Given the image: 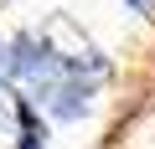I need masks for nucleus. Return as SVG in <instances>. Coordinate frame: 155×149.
<instances>
[{"mask_svg":"<svg viewBox=\"0 0 155 149\" xmlns=\"http://www.w3.org/2000/svg\"><path fill=\"white\" fill-rule=\"evenodd\" d=\"M5 57H11V41L0 36V98H5V88H11V72H5Z\"/></svg>","mask_w":155,"mask_h":149,"instance_id":"obj_2","label":"nucleus"},{"mask_svg":"<svg viewBox=\"0 0 155 149\" xmlns=\"http://www.w3.org/2000/svg\"><path fill=\"white\" fill-rule=\"evenodd\" d=\"M11 98V113H16V149H47V118L31 98H21L16 88L5 93Z\"/></svg>","mask_w":155,"mask_h":149,"instance_id":"obj_1","label":"nucleus"}]
</instances>
